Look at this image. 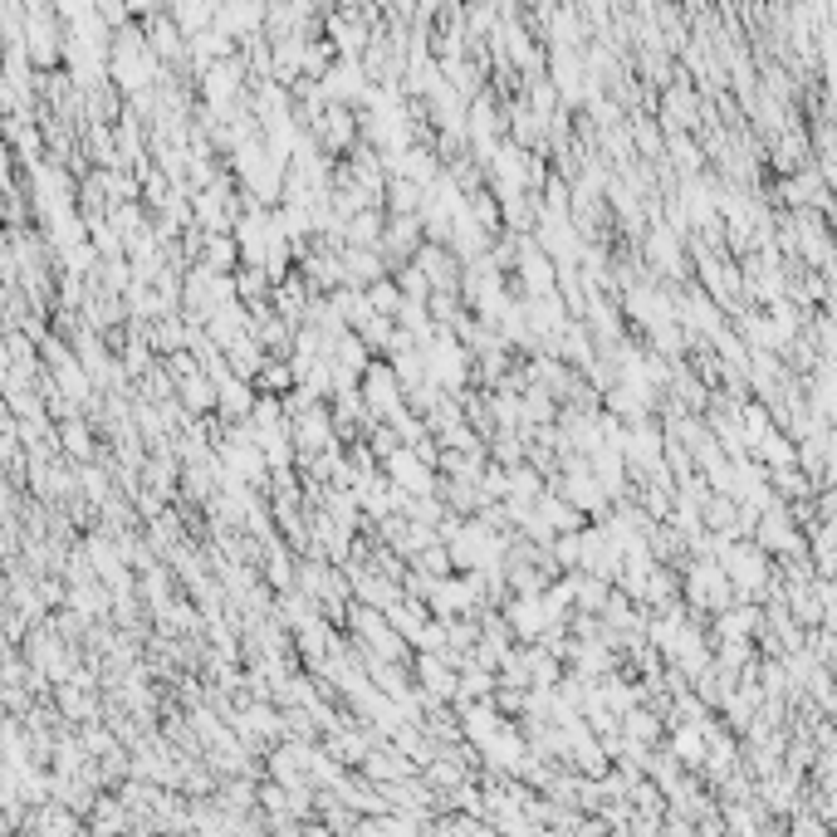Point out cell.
<instances>
[{
  "label": "cell",
  "mask_w": 837,
  "mask_h": 837,
  "mask_svg": "<svg viewBox=\"0 0 837 837\" xmlns=\"http://www.w3.org/2000/svg\"><path fill=\"white\" fill-rule=\"evenodd\" d=\"M216 387V407L226 412V417H250V402H255V392H250V382L245 377H235V372H226V377H216L211 382Z\"/></svg>",
  "instance_id": "obj_9"
},
{
  "label": "cell",
  "mask_w": 837,
  "mask_h": 837,
  "mask_svg": "<svg viewBox=\"0 0 837 837\" xmlns=\"http://www.w3.org/2000/svg\"><path fill=\"white\" fill-rule=\"evenodd\" d=\"M353 627H358V647L372 651V656H387V661H407V642L392 632V622L382 617V607H353Z\"/></svg>",
  "instance_id": "obj_2"
},
{
  "label": "cell",
  "mask_w": 837,
  "mask_h": 837,
  "mask_svg": "<svg viewBox=\"0 0 837 837\" xmlns=\"http://www.w3.org/2000/svg\"><path fill=\"white\" fill-rule=\"evenodd\" d=\"M578 554H583L578 529H568V534H558V539H554V558L563 563V568H578Z\"/></svg>",
  "instance_id": "obj_18"
},
{
  "label": "cell",
  "mask_w": 837,
  "mask_h": 837,
  "mask_svg": "<svg viewBox=\"0 0 837 837\" xmlns=\"http://www.w3.org/2000/svg\"><path fill=\"white\" fill-rule=\"evenodd\" d=\"M784 196H789L793 206H803L808 196H818V186L808 182V177H798V182H789V186H784ZM818 201H823V196H818Z\"/></svg>",
  "instance_id": "obj_22"
},
{
  "label": "cell",
  "mask_w": 837,
  "mask_h": 837,
  "mask_svg": "<svg viewBox=\"0 0 837 837\" xmlns=\"http://www.w3.org/2000/svg\"><path fill=\"white\" fill-rule=\"evenodd\" d=\"M182 343H186V328L177 324V319H172V324H162V328H157V348H172V353H177Z\"/></svg>",
  "instance_id": "obj_21"
},
{
  "label": "cell",
  "mask_w": 837,
  "mask_h": 837,
  "mask_svg": "<svg viewBox=\"0 0 837 837\" xmlns=\"http://www.w3.org/2000/svg\"><path fill=\"white\" fill-rule=\"evenodd\" d=\"M377 235H382V211H353V221H348V231H343V245H377Z\"/></svg>",
  "instance_id": "obj_13"
},
{
  "label": "cell",
  "mask_w": 837,
  "mask_h": 837,
  "mask_svg": "<svg viewBox=\"0 0 837 837\" xmlns=\"http://www.w3.org/2000/svg\"><path fill=\"white\" fill-rule=\"evenodd\" d=\"M402 289H407L402 299H426V289H431V284H426V275H421L417 265H407V270H402Z\"/></svg>",
  "instance_id": "obj_20"
},
{
  "label": "cell",
  "mask_w": 837,
  "mask_h": 837,
  "mask_svg": "<svg viewBox=\"0 0 837 837\" xmlns=\"http://www.w3.org/2000/svg\"><path fill=\"white\" fill-rule=\"evenodd\" d=\"M505 627H510V637H524V642H534L549 622H544V607H539V593H519L514 603H505Z\"/></svg>",
  "instance_id": "obj_6"
},
{
  "label": "cell",
  "mask_w": 837,
  "mask_h": 837,
  "mask_svg": "<svg viewBox=\"0 0 837 837\" xmlns=\"http://www.w3.org/2000/svg\"><path fill=\"white\" fill-rule=\"evenodd\" d=\"M573 603L588 607V612H598L607 603V583L598 573H583V578H573Z\"/></svg>",
  "instance_id": "obj_17"
},
{
  "label": "cell",
  "mask_w": 837,
  "mask_h": 837,
  "mask_svg": "<svg viewBox=\"0 0 837 837\" xmlns=\"http://www.w3.org/2000/svg\"><path fill=\"white\" fill-rule=\"evenodd\" d=\"M686 593H691V603L715 607V612L725 603H735V588H730V578H725V568L715 558H696V568L686 578Z\"/></svg>",
  "instance_id": "obj_5"
},
{
  "label": "cell",
  "mask_w": 837,
  "mask_h": 837,
  "mask_svg": "<svg viewBox=\"0 0 837 837\" xmlns=\"http://www.w3.org/2000/svg\"><path fill=\"white\" fill-rule=\"evenodd\" d=\"M495 456H500L505 465H514L519 456H524V446H519V441H514L510 431H505V436H500V446H495Z\"/></svg>",
  "instance_id": "obj_23"
},
{
  "label": "cell",
  "mask_w": 837,
  "mask_h": 837,
  "mask_svg": "<svg viewBox=\"0 0 837 837\" xmlns=\"http://www.w3.org/2000/svg\"><path fill=\"white\" fill-rule=\"evenodd\" d=\"M617 730H622V740H632V744H651L656 735H661V725H656V715L651 710H622V720H617Z\"/></svg>",
  "instance_id": "obj_12"
},
{
  "label": "cell",
  "mask_w": 837,
  "mask_h": 837,
  "mask_svg": "<svg viewBox=\"0 0 837 837\" xmlns=\"http://www.w3.org/2000/svg\"><path fill=\"white\" fill-rule=\"evenodd\" d=\"M529 510H534V519H539L549 534H568V529H578V524H583V514L573 510L568 500H558V495H539Z\"/></svg>",
  "instance_id": "obj_10"
},
{
  "label": "cell",
  "mask_w": 837,
  "mask_h": 837,
  "mask_svg": "<svg viewBox=\"0 0 837 837\" xmlns=\"http://www.w3.org/2000/svg\"><path fill=\"white\" fill-rule=\"evenodd\" d=\"M363 392V407H368V417H392L402 402H407V392H402V382H397V372L392 363H368L363 368V382H358Z\"/></svg>",
  "instance_id": "obj_1"
},
{
  "label": "cell",
  "mask_w": 837,
  "mask_h": 837,
  "mask_svg": "<svg viewBox=\"0 0 837 837\" xmlns=\"http://www.w3.org/2000/svg\"><path fill=\"white\" fill-rule=\"evenodd\" d=\"M226 798H221V803H226V808H255V784H250V779H235V784H226Z\"/></svg>",
  "instance_id": "obj_19"
},
{
  "label": "cell",
  "mask_w": 837,
  "mask_h": 837,
  "mask_svg": "<svg viewBox=\"0 0 837 837\" xmlns=\"http://www.w3.org/2000/svg\"><path fill=\"white\" fill-rule=\"evenodd\" d=\"M647 255H651V265H661L666 275H681V255H676V235H671V231H656V235H651Z\"/></svg>",
  "instance_id": "obj_16"
},
{
  "label": "cell",
  "mask_w": 837,
  "mask_h": 837,
  "mask_svg": "<svg viewBox=\"0 0 837 837\" xmlns=\"http://www.w3.org/2000/svg\"><path fill=\"white\" fill-rule=\"evenodd\" d=\"M500 725H505V715L495 710V700H490V696H485V700H470V705H465L461 735L470 740V749H480V744H485L490 735H495V730H500Z\"/></svg>",
  "instance_id": "obj_8"
},
{
  "label": "cell",
  "mask_w": 837,
  "mask_h": 837,
  "mask_svg": "<svg viewBox=\"0 0 837 837\" xmlns=\"http://www.w3.org/2000/svg\"><path fill=\"white\" fill-rule=\"evenodd\" d=\"M793 833H823L818 818H793Z\"/></svg>",
  "instance_id": "obj_24"
},
{
  "label": "cell",
  "mask_w": 837,
  "mask_h": 837,
  "mask_svg": "<svg viewBox=\"0 0 837 837\" xmlns=\"http://www.w3.org/2000/svg\"><path fill=\"white\" fill-rule=\"evenodd\" d=\"M417 270L426 275L431 289H456V260H451V255H441L436 245H421V250H417Z\"/></svg>",
  "instance_id": "obj_11"
},
{
  "label": "cell",
  "mask_w": 837,
  "mask_h": 837,
  "mask_svg": "<svg viewBox=\"0 0 837 837\" xmlns=\"http://www.w3.org/2000/svg\"><path fill=\"white\" fill-rule=\"evenodd\" d=\"M382 461H387V485H397V490H407V495H431V490H436L431 465L421 461L412 446H392Z\"/></svg>",
  "instance_id": "obj_3"
},
{
  "label": "cell",
  "mask_w": 837,
  "mask_h": 837,
  "mask_svg": "<svg viewBox=\"0 0 837 837\" xmlns=\"http://www.w3.org/2000/svg\"><path fill=\"white\" fill-rule=\"evenodd\" d=\"M201 265L231 275L235 270V235L231 231H211V240H206V260H201Z\"/></svg>",
  "instance_id": "obj_14"
},
{
  "label": "cell",
  "mask_w": 837,
  "mask_h": 837,
  "mask_svg": "<svg viewBox=\"0 0 837 837\" xmlns=\"http://www.w3.org/2000/svg\"><path fill=\"white\" fill-rule=\"evenodd\" d=\"M417 681H421V691H426L431 700H456V671L446 666V656H441V651H421Z\"/></svg>",
  "instance_id": "obj_7"
},
{
  "label": "cell",
  "mask_w": 837,
  "mask_h": 837,
  "mask_svg": "<svg viewBox=\"0 0 837 837\" xmlns=\"http://www.w3.org/2000/svg\"><path fill=\"white\" fill-rule=\"evenodd\" d=\"M363 294H368V309L372 314H397L402 309V294H397V284L392 279H372V284H363Z\"/></svg>",
  "instance_id": "obj_15"
},
{
  "label": "cell",
  "mask_w": 837,
  "mask_h": 837,
  "mask_svg": "<svg viewBox=\"0 0 837 837\" xmlns=\"http://www.w3.org/2000/svg\"><path fill=\"white\" fill-rule=\"evenodd\" d=\"M431 612L436 617H465V612H475L480 607V578H436L431 583Z\"/></svg>",
  "instance_id": "obj_4"
}]
</instances>
